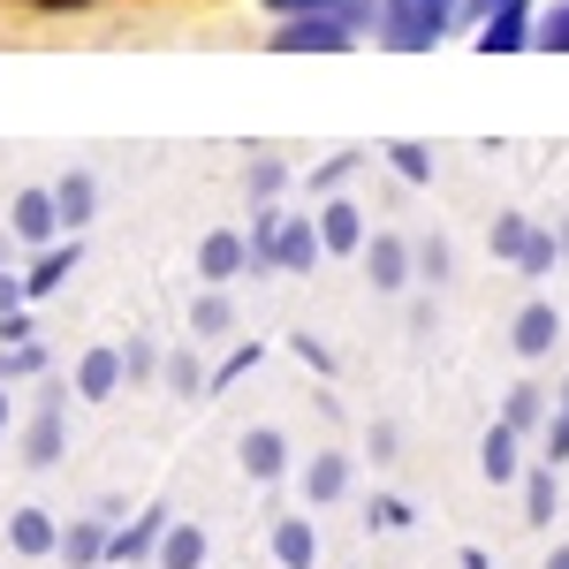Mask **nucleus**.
<instances>
[{"mask_svg":"<svg viewBox=\"0 0 569 569\" xmlns=\"http://www.w3.org/2000/svg\"><path fill=\"white\" fill-rule=\"evenodd\" d=\"M440 281H448V243L418 236V289H440Z\"/></svg>","mask_w":569,"mask_h":569,"instance_id":"obj_36","label":"nucleus"},{"mask_svg":"<svg viewBox=\"0 0 569 569\" xmlns=\"http://www.w3.org/2000/svg\"><path fill=\"white\" fill-rule=\"evenodd\" d=\"M259 357H266V342H236V350L213 365V395H220V388H236L243 372H259Z\"/></svg>","mask_w":569,"mask_h":569,"instance_id":"obj_33","label":"nucleus"},{"mask_svg":"<svg viewBox=\"0 0 569 569\" xmlns=\"http://www.w3.org/2000/svg\"><path fill=\"white\" fill-rule=\"evenodd\" d=\"M531 31H539V0H509V8H493L479 23V53H525L531 46Z\"/></svg>","mask_w":569,"mask_h":569,"instance_id":"obj_11","label":"nucleus"},{"mask_svg":"<svg viewBox=\"0 0 569 569\" xmlns=\"http://www.w3.org/2000/svg\"><path fill=\"white\" fill-rule=\"evenodd\" d=\"M531 46H547V53H569V0L539 8V31H531Z\"/></svg>","mask_w":569,"mask_h":569,"instance_id":"obj_35","label":"nucleus"},{"mask_svg":"<svg viewBox=\"0 0 569 569\" xmlns=\"http://www.w3.org/2000/svg\"><path fill=\"white\" fill-rule=\"evenodd\" d=\"M562 509V463H531L525 471V525H555Z\"/></svg>","mask_w":569,"mask_h":569,"instance_id":"obj_23","label":"nucleus"},{"mask_svg":"<svg viewBox=\"0 0 569 569\" xmlns=\"http://www.w3.org/2000/svg\"><path fill=\"white\" fill-rule=\"evenodd\" d=\"M53 372V357L39 342H16V350H0V388H16V380H46Z\"/></svg>","mask_w":569,"mask_h":569,"instance_id":"obj_27","label":"nucleus"},{"mask_svg":"<svg viewBox=\"0 0 569 569\" xmlns=\"http://www.w3.org/2000/svg\"><path fill=\"white\" fill-rule=\"evenodd\" d=\"M395 448H402V426H395V418H372V426H365V456H372V463H395Z\"/></svg>","mask_w":569,"mask_h":569,"instance_id":"obj_38","label":"nucleus"},{"mask_svg":"<svg viewBox=\"0 0 569 569\" xmlns=\"http://www.w3.org/2000/svg\"><path fill=\"white\" fill-rule=\"evenodd\" d=\"M388 168L410 182V190H426V182H433V144H410V137H402V144H388Z\"/></svg>","mask_w":569,"mask_h":569,"instance_id":"obj_30","label":"nucleus"},{"mask_svg":"<svg viewBox=\"0 0 569 569\" xmlns=\"http://www.w3.org/2000/svg\"><path fill=\"white\" fill-rule=\"evenodd\" d=\"M160 388L176 395V402H198V395H213V365L198 357V342H176L168 365H160Z\"/></svg>","mask_w":569,"mask_h":569,"instance_id":"obj_16","label":"nucleus"},{"mask_svg":"<svg viewBox=\"0 0 569 569\" xmlns=\"http://www.w3.org/2000/svg\"><path fill=\"white\" fill-rule=\"evenodd\" d=\"M198 273H206V281H236V273H251V236H243V228H213V236H206V243H198Z\"/></svg>","mask_w":569,"mask_h":569,"instance_id":"obj_15","label":"nucleus"},{"mask_svg":"<svg viewBox=\"0 0 569 569\" xmlns=\"http://www.w3.org/2000/svg\"><path fill=\"white\" fill-rule=\"evenodd\" d=\"M365 525H372V531H410L418 517H410V501H402V493H372V509H365Z\"/></svg>","mask_w":569,"mask_h":569,"instance_id":"obj_34","label":"nucleus"},{"mask_svg":"<svg viewBox=\"0 0 569 569\" xmlns=\"http://www.w3.org/2000/svg\"><path fill=\"white\" fill-rule=\"evenodd\" d=\"M107 539H114V517H77V525H61V562L99 569L107 562Z\"/></svg>","mask_w":569,"mask_h":569,"instance_id":"obj_17","label":"nucleus"},{"mask_svg":"<svg viewBox=\"0 0 569 569\" xmlns=\"http://www.w3.org/2000/svg\"><path fill=\"white\" fill-rule=\"evenodd\" d=\"M273 562L281 569H319V525H311V517H273Z\"/></svg>","mask_w":569,"mask_h":569,"instance_id":"obj_21","label":"nucleus"},{"mask_svg":"<svg viewBox=\"0 0 569 569\" xmlns=\"http://www.w3.org/2000/svg\"><path fill=\"white\" fill-rule=\"evenodd\" d=\"M8 547H16L23 562L61 555V517H46V509H16V517H8Z\"/></svg>","mask_w":569,"mask_h":569,"instance_id":"obj_20","label":"nucleus"},{"mask_svg":"<svg viewBox=\"0 0 569 569\" xmlns=\"http://www.w3.org/2000/svg\"><path fill=\"white\" fill-rule=\"evenodd\" d=\"M562 251H569V220H562Z\"/></svg>","mask_w":569,"mask_h":569,"instance_id":"obj_48","label":"nucleus"},{"mask_svg":"<svg viewBox=\"0 0 569 569\" xmlns=\"http://www.w3.org/2000/svg\"><path fill=\"white\" fill-rule=\"evenodd\" d=\"M31 305V289H23V273H8V266H0V319H8V311H23Z\"/></svg>","mask_w":569,"mask_h":569,"instance_id":"obj_41","label":"nucleus"},{"mask_svg":"<svg viewBox=\"0 0 569 569\" xmlns=\"http://www.w3.org/2000/svg\"><path fill=\"white\" fill-rule=\"evenodd\" d=\"M456 23H463V0H380L372 39L388 46V53H433Z\"/></svg>","mask_w":569,"mask_h":569,"instance_id":"obj_1","label":"nucleus"},{"mask_svg":"<svg viewBox=\"0 0 569 569\" xmlns=\"http://www.w3.org/2000/svg\"><path fill=\"white\" fill-rule=\"evenodd\" d=\"M365 39L350 16H289V23H273V39L266 53H350Z\"/></svg>","mask_w":569,"mask_h":569,"instance_id":"obj_4","label":"nucleus"},{"mask_svg":"<svg viewBox=\"0 0 569 569\" xmlns=\"http://www.w3.org/2000/svg\"><path fill=\"white\" fill-rule=\"evenodd\" d=\"M555 251H562V236H547V228H539V236H531V251H525V266H517V273H531V281H539V273H555Z\"/></svg>","mask_w":569,"mask_h":569,"instance_id":"obj_40","label":"nucleus"},{"mask_svg":"<svg viewBox=\"0 0 569 569\" xmlns=\"http://www.w3.org/2000/svg\"><path fill=\"white\" fill-rule=\"evenodd\" d=\"M327 243H319V220L311 213H281V236H273V273H319Z\"/></svg>","mask_w":569,"mask_h":569,"instance_id":"obj_10","label":"nucleus"},{"mask_svg":"<svg viewBox=\"0 0 569 569\" xmlns=\"http://www.w3.org/2000/svg\"><path fill=\"white\" fill-rule=\"evenodd\" d=\"M531 236H539V220H531V213H493V228H486V251H493L501 266H525Z\"/></svg>","mask_w":569,"mask_h":569,"instance_id":"obj_24","label":"nucleus"},{"mask_svg":"<svg viewBox=\"0 0 569 569\" xmlns=\"http://www.w3.org/2000/svg\"><path fill=\"white\" fill-rule=\"evenodd\" d=\"M259 8L273 16V23H289V16H342L350 0H259Z\"/></svg>","mask_w":569,"mask_h":569,"instance_id":"obj_37","label":"nucleus"},{"mask_svg":"<svg viewBox=\"0 0 569 569\" xmlns=\"http://www.w3.org/2000/svg\"><path fill=\"white\" fill-rule=\"evenodd\" d=\"M479 471H486V486H525V433H509L501 418L486 426V440H479Z\"/></svg>","mask_w":569,"mask_h":569,"instance_id":"obj_14","label":"nucleus"},{"mask_svg":"<svg viewBox=\"0 0 569 569\" xmlns=\"http://www.w3.org/2000/svg\"><path fill=\"white\" fill-rule=\"evenodd\" d=\"M16 342H31V305H23V311H8V319H0V350H16Z\"/></svg>","mask_w":569,"mask_h":569,"instance_id":"obj_42","label":"nucleus"},{"mask_svg":"<svg viewBox=\"0 0 569 569\" xmlns=\"http://www.w3.org/2000/svg\"><path fill=\"white\" fill-rule=\"evenodd\" d=\"M509 342H517V357H525V365H547V357L562 350V311L547 305V297H525V305H517V319H509Z\"/></svg>","mask_w":569,"mask_h":569,"instance_id":"obj_6","label":"nucleus"},{"mask_svg":"<svg viewBox=\"0 0 569 569\" xmlns=\"http://www.w3.org/2000/svg\"><path fill=\"white\" fill-rule=\"evenodd\" d=\"M365 236H372V220H365V206L335 190V198L319 206V243H327V259H357V251H365Z\"/></svg>","mask_w":569,"mask_h":569,"instance_id":"obj_8","label":"nucleus"},{"mask_svg":"<svg viewBox=\"0 0 569 569\" xmlns=\"http://www.w3.org/2000/svg\"><path fill=\"white\" fill-rule=\"evenodd\" d=\"M228 327H236V305H228V289H198V297H190V335H198V342H220Z\"/></svg>","mask_w":569,"mask_h":569,"instance_id":"obj_25","label":"nucleus"},{"mask_svg":"<svg viewBox=\"0 0 569 569\" xmlns=\"http://www.w3.org/2000/svg\"><path fill=\"white\" fill-rule=\"evenodd\" d=\"M547 418H555V395L539 388V380H517V388L501 395V426L509 433H547Z\"/></svg>","mask_w":569,"mask_h":569,"instance_id":"obj_18","label":"nucleus"},{"mask_svg":"<svg viewBox=\"0 0 569 569\" xmlns=\"http://www.w3.org/2000/svg\"><path fill=\"white\" fill-rule=\"evenodd\" d=\"M53 206H61V228H69V236H84L91 213H99V182H91L84 168H69V176L53 182Z\"/></svg>","mask_w":569,"mask_h":569,"instance_id":"obj_22","label":"nucleus"},{"mask_svg":"<svg viewBox=\"0 0 569 569\" xmlns=\"http://www.w3.org/2000/svg\"><path fill=\"white\" fill-rule=\"evenodd\" d=\"M23 8H39V16H84V8H99V0H23Z\"/></svg>","mask_w":569,"mask_h":569,"instance_id":"obj_43","label":"nucleus"},{"mask_svg":"<svg viewBox=\"0 0 569 569\" xmlns=\"http://www.w3.org/2000/svg\"><path fill=\"white\" fill-rule=\"evenodd\" d=\"M547 463H569V380H562V402L547 418Z\"/></svg>","mask_w":569,"mask_h":569,"instance_id":"obj_39","label":"nucleus"},{"mask_svg":"<svg viewBox=\"0 0 569 569\" xmlns=\"http://www.w3.org/2000/svg\"><path fill=\"white\" fill-rule=\"evenodd\" d=\"M281 190H289V168H281V160H251V168H243V198H251V206H273Z\"/></svg>","mask_w":569,"mask_h":569,"instance_id":"obj_31","label":"nucleus"},{"mask_svg":"<svg viewBox=\"0 0 569 569\" xmlns=\"http://www.w3.org/2000/svg\"><path fill=\"white\" fill-rule=\"evenodd\" d=\"M357 168H365V152L350 144V152H335V160H319V168H311V190H319V198H335V190H342Z\"/></svg>","mask_w":569,"mask_h":569,"instance_id":"obj_32","label":"nucleus"},{"mask_svg":"<svg viewBox=\"0 0 569 569\" xmlns=\"http://www.w3.org/2000/svg\"><path fill=\"white\" fill-rule=\"evenodd\" d=\"M357 266H365V281H372L380 297H402V289H418V236H402V228H372L365 251H357Z\"/></svg>","mask_w":569,"mask_h":569,"instance_id":"obj_2","label":"nucleus"},{"mask_svg":"<svg viewBox=\"0 0 569 569\" xmlns=\"http://www.w3.org/2000/svg\"><path fill=\"white\" fill-rule=\"evenodd\" d=\"M547 569H569V539H555V555H547Z\"/></svg>","mask_w":569,"mask_h":569,"instance_id":"obj_46","label":"nucleus"},{"mask_svg":"<svg viewBox=\"0 0 569 569\" xmlns=\"http://www.w3.org/2000/svg\"><path fill=\"white\" fill-rule=\"evenodd\" d=\"M122 342H91L84 357H77V402H114L122 395Z\"/></svg>","mask_w":569,"mask_h":569,"instance_id":"obj_13","label":"nucleus"},{"mask_svg":"<svg viewBox=\"0 0 569 569\" xmlns=\"http://www.w3.org/2000/svg\"><path fill=\"white\" fill-rule=\"evenodd\" d=\"M456 569H493V562H486V547H463V555H456Z\"/></svg>","mask_w":569,"mask_h":569,"instance_id":"obj_45","label":"nucleus"},{"mask_svg":"<svg viewBox=\"0 0 569 569\" xmlns=\"http://www.w3.org/2000/svg\"><path fill=\"white\" fill-rule=\"evenodd\" d=\"M0 440H8V388H0Z\"/></svg>","mask_w":569,"mask_h":569,"instance_id":"obj_47","label":"nucleus"},{"mask_svg":"<svg viewBox=\"0 0 569 569\" xmlns=\"http://www.w3.org/2000/svg\"><path fill=\"white\" fill-rule=\"evenodd\" d=\"M289 357H297V365H305L311 380H335V372H342V357L327 350V342H319V335H311V327H297V335H289Z\"/></svg>","mask_w":569,"mask_h":569,"instance_id":"obj_28","label":"nucleus"},{"mask_svg":"<svg viewBox=\"0 0 569 569\" xmlns=\"http://www.w3.org/2000/svg\"><path fill=\"white\" fill-rule=\"evenodd\" d=\"M61 448H69V388H61V380H46L39 410H31V426H23V471H53V463H61Z\"/></svg>","mask_w":569,"mask_h":569,"instance_id":"obj_3","label":"nucleus"},{"mask_svg":"<svg viewBox=\"0 0 569 569\" xmlns=\"http://www.w3.org/2000/svg\"><path fill=\"white\" fill-rule=\"evenodd\" d=\"M152 562H160V569H198V562H206V531H198V525H182V517H176Z\"/></svg>","mask_w":569,"mask_h":569,"instance_id":"obj_26","label":"nucleus"},{"mask_svg":"<svg viewBox=\"0 0 569 569\" xmlns=\"http://www.w3.org/2000/svg\"><path fill=\"white\" fill-rule=\"evenodd\" d=\"M305 509H335V501H342V493H350L357 486V463L350 456H342V448H319V456H311L305 463Z\"/></svg>","mask_w":569,"mask_h":569,"instance_id":"obj_12","label":"nucleus"},{"mask_svg":"<svg viewBox=\"0 0 569 569\" xmlns=\"http://www.w3.org/2000/svg\"><path fill=\"white\" fill-rule=\"evenodd\" d=\"M160 365H168V350H160L152 335H130V342H122V372H130V388L160 380Z\"/></svg>","mask_w":569,"mask_h":569,"instance_id":"obj_29","label":"nucleus"},{"mask_svg":"<svg viewBox=\"0 0 569 569\" xmlns=\"http://www.w3.org/2000/svg\"><path fill=\"white\" fill-rule=\"evenodd\" d=\"M236 463H243V479H251V486L289 479V433H281V426H251V433L236 440Z\"/></svg>","mask_w":569,"mask_h":569,"instance_id":"obj_9","label":"nucleus"},{"mask_svg":"<svg viewBox=\"0 0 569 569\" xmlns=\"http://www.w3.org/2000/svg\"><path fill=\"white\" fill-rule=\"evenodd\" d=\"M433 319H440V305H433V297H418V305H410V335H433Z\"/></svg>","mask_w":569,"mask_h":569,"instance_id":"obj_44","label":"nucleus"},{"mask_svg":"<svg viewBox=\"0 0 569 569\" xmlns=\"http://www.w3.org/2000/svg\"><path fill=\"white\" fill-rule=\"evenodd\" d=\"M77 266H84V243H77V236H69V243H46L39 259H31V273H23V289H31V297H53V289H69Z\"/></svg>","mask_w":569,"mask_h":569,"instance_id":"obj_19","label":"nucleus"},{"mask_svg":"<svg viewBox=\"0 0 569 569\" xmlns=\"http://www.w3.org/2000/svg\"><path fill=\"white\" fill-rule=\"evenodd\" d=\"M8 236H16V243H31V251L61 243V206H53V182L16 190V206H8Z\"/></svg>","mask_w":569,"mask_h":569,"instance_id":"obj_5","label":"nucleus"},{"mask_svg":"<svg viewBox=\"0 0 569 569\" xmlns=\"http://www.w3.org/2000/svg\"><path fill=\"white\" fill-rule=\"evenodd\" d=\"M168 525H176V509H168V501H144L130 525H114L107 562H152V555H160V539H168Z\"/></svg>","mask_w":569,"mask_h":569,"instance_id":"obj_7","label":"nucleus"}]
</instances>
